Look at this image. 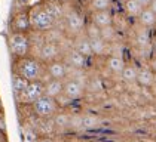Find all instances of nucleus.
Listing matches in <instances>:
<instances>
[{
    "mask_svg": "<svg viewBox=\"0 0 156 142\" xmlns=\"http://www.w3.org/2000/svg\"><path fill=\"white\" fill-rule=\"evenodd\" d=\"M28 19H30V27L37 31H48L55 24L54 16L49 13L45 5H36V6L30 8Z\"/></svg>",
    "mask_w": 156,
    "mask_h": 142,
    "instance_id": "nucleus-1",
    "label": "nucleus"
},
{
    "mask_svg": "<svg viewBox=\"0 0 156 142\" xmlns=\"http://www.w3.org/2000/svg\"><path fill=\"white\" fill-rule=\"evenodd\" d=\"M15 73L21 77H24L28 83L39 82L42 79L43 68L40 61L33 58H20L16 65H15Z\"/></svg>",
    "mask_w": 156,
    "mask_h": 142,
    "instance_id": "nucleus-2",
    "label": "nucleus"
},
{
    "mask_svg": "<svg viewBox=\"0 0 156 142\" xmlns=\"http://www.w3.org/2000/svg\"><path fill=\"white\" fill-rule=\"evenodd\" d=\"M9 49L16 58H27L30 52V39L27 33H15L9 36Z\"/></svg>",
    "mask_w": 156,
    "mask_h": 142,
    "instance_id": "nucleus-3",
    "label": "nucleus"
},
{
    "mask_svg": "<svg viewBox=\"0 0 156 142\" xmlns=\"http://www.w3.org/2000/svg\"><path fill=\"white\" fill-rule=\"evenodd\" d=\"M31 105H33V111H34V114H36L37 117L49 118L57 113V110H58V101L43 95L42 98H39L36 102L31 104Z\"/></svg>",
    "mask_w": 156,
    "mask_h": 142,
    "instance_id": "nucleus-4",
    "label": "nucleus"
},
{
    "mask_svg": "<svg viewBox=\"0 0 156 142\" xmlns=\"http://www.w3.org/2000/svg\"><path fill=\"white\" fill-rule=\"evenodd\" d=\"M43 95H45V84L39 80V82L28 83L27 89L23 92V95H21L18 99H21L25 104H34L37 99L42 98Z\"/></svg>",
    "mask_w": 156,
    "mask_h": 142,
    "instance_id": "nucleus-5",
    "label": "nucleus"
},
{
    "mask_svg": "<svg viewBox=\"0 0 156 142\" xmlns=\"http://www.w3.org/2000/svg\"><path fill=\"white\" fill-rule=\"evenodd\" d=\"M66 25H67V31H69V33H73V34L80 33L85 27H86L83 16L76 11H72L67 13V16H66Z\"/></svg>",
    "mask_w": 156,
    "mask_h": 142,
    "instance_id": "nucleus-6",
    "label": "nucleus"
},
{
    "mask_svg": "<svg viewBox=\"0 0 156 142\" xmlns=\"http://www.w3.org/2000/svg\"><path fill=\"white\" fill-rule=\"evenodd\" d=\"M64 98H67L69 101H76L80 99L83 96V87L82 84L76 80H69L64 83V90H62Z\"/></svg>",
    "mask_w": 156,
    "mask_h": 142,
    "instance_id": "nucleus-7",
    "label": "nucleus"
},
{
    "mask_svg": "<svg viewBox=\"0 0 156 142\" xmlns=\"http://www.w3.org/2000/svg\"><path fill=\"white\" fill-rule=\"evenodd\" d=\"M48 74L52 80H64L67 76V67L62 61H52L48 64Z\"/></svg>",
    "mask_w": 156,
    "mask_h": 142,
    "instance_id": "nucleus-8",
    "label": "nucleus"
},
{
    "mask_svg": "<svg viewBox=\"0 0 156 142\" xmlns=\"http://www.w3.org/2000/svg\"><path fill=\"white\" fill-rule=\"evenodd\" d=\"M113 13L112 11H100L92 13V24L97 25L100 30L101 28H107L113 25Z\"/></svg>",
    "mask_w": 156,
    "mask_h": 142,
    "instance_id": "nucleus-9",
    "label": "nucleus"
},
{
    "mask_svg": "<svg viewBox=\"0 0 156 142\" xmlns=\"http://www.w3.org/2000/svg\"><path fill=\"white\" fill-rule=\"evenodd\" d=\"M12 27L15 33H27L31 27H30V19H28V12H20L13 16Z\"/></svg>",
    "mask_w": 156,
    "mask_h": 142,
    "instance_id": "nucleus-10",
    "label": "nucleus"
},
{
    "mask_svg": "<svg viewBox=\"0 0 156 142\" xmlns=\"http://www.w3.org/2000/svg\"><path fill=\"white\" fill-rule=\"evenodd\" d=\"M58 53H60V47H58L57 43L48 42V43H45L43 46L40 47V59L42 61H46V62L57 61Z\"/></svg>",
    "mask_w": 156,
    "mask_h": 142,
    "instance_id": "nucleus-11",
    "label": "nucleus"
},
{
    "mask_svg": "<svg viewBox=\"0 0 156 142\" xmlns=\"http://www.w3.org/2000/svg\"><path fill=\"white\" fill-rule=\"evenodd\" d=\"M62 90H64V82L62 80H52L51 79L48 83H45V96L57 99L58 96L62 95Z\"/></svg>",
    "mask_w": 156,
    "mask_h": 142,
    "instance_id": "nucleus-12",
    "label": "nucleus"
},
{
    "mask_svg": "<svg viewBox=\"0 0 156 142\" xmlns=\"http://www.w3.org/2000/svg\"><path fill=\"white\" fill-rule=\"evenodd\" d=\"M73 49H74V50H77L80 55H83L85 58H88V56H92V55H94V53H92L91 43H89V39H88V37H80V39H77Z\"/></svg>",
    "mask_w": 156,
    "mask_h": 142,
    "instance_id": "nucleus-13",
    "label": "nucleus"
},
{
    "mask_svg": "<svg viewBox=\"0 0 156 142\" xmlns=\"http://www.w3.org/2000/svg\"><path fill=\"white\" fill-rule=\"evenodd\" d=\"M123 9H125V13L129 18H138L143 12V8L140 6V3L137 0H125Z\"/></svg>",
    "mask_w": 156,
    "mask_h": 142,
    "instance_id": "nucleus-14",
    "label": "nucleus"
},
{
    "mask_svg": "<svg viewBox=\"0 0 156 142\" xmlns=\"http://www.w3.org/2000/svg\"><path fill=\"white\" fill-rule=\"evenodd\" d=\"M125 61L122 56L119 55H112V56H108L107 58V67L108 70L112 71V73H116V74H120L123 68H125Z\"/></svg>",
    "mask_w": 156,
    "mask_h": 142,
    "instance_id": "nucleus-15",
    "label": "nucleus"
},
{
    "mask_svg": "<svg viewBox=\"0 0 156 142\" xmlns=\"http://www.w3.org/2000/svg\"><path fill=\"white\" fill-rule=\"evenodd\" d=\"M138 21L143 25V28H152L156 25V15L149 8H146V9H143L141 15L138 16Z\"/></svg>",
    "mask_w": 156,
    "mask_h": 142,
    "instance_id": "nucleus-16",
    "label": "nucleus"
},
{
    "mask_svg": "<svg viewBox=\"0 0 156 142\" xmlns=\"http://www.w3.org/2000/svg\"><path fill=\"white\" fill-rule=\"evenodd\" d=\"M67 62L72 67H74V68H83L85 65H86V58H85L83 55H80L77 50L72 49L69 52V55H67Z\"/></svg>",
    "mask_w": 156,
    "mask_h": 142,
    "instance_id": "nucleus-17",
    "label": "nucleus"
},
{
    "mask_svg": "<svg viewBox=\"0 0 156 142\" xmlns=\"http://www.w3.org/2000/svg\"><path fill=\"white\" fill-rule=\"evenodd\" d=\"M27 86H28V82L25 80L24 77L18 76L16 73L12 76V89H13V93L16 95V98H20L23 95V92L27 89Z\"/></svg>",
    "mask_w": 156,
    "mask_h": 142,
    "instance_id": "nucleus-18",
    "label": "nucleus"
},
{
    "mask_svg": "<svg viewBox=\"0 0 156 142\" xmlns=\"http://www.w3.org/2000/svg\"><path fill=\"white\" fill-rule=\"evenodd\" d=\"M137 82L141 86H152L155 82V76L150 70L141 68V70H138V74H137Z\"/></svg>",
    "mask_w": 156,
    "mask_h": 142,
    "instance_id": "nucleus-19",
    "label": "nucleus"
},
{
    "mask_svg": "<svg viewBox=\"0 0 156 142\" xmlns=\"http://www.w3.org/2000/svg\"><path fill=\"white\" fill-rule=\"evenodd\" d=\"M112 6V0H89V8L92 12L100 11H110Z\"/></svg>",
    "mask_w": 156,
    "mask_h": 142,
    "instance_id": "nucleus-20",
    "label": "nucleus"
},
{
    "mask_svg": "<svg viewBox=\"0 0 156 142\" xmlns=\"http://www.w3.org/2000/svg\"><path fill=\"white\" fill-rule=\"evenodd\" d=\"M137 74H138V70L134 67V65H125V68L123 71L120 73V76H122V79L125 80V82H137Z\"/></svg>",
    "mask_w": 156,
    "mask_h": 142,
    "instance_id": "nucleus-21",
    "label": "nucleus"
},
{
    "mask_svg": "<svg viewBox=\"0 0 156 142\" xmlns=\"http://www.w3.org/2000/svg\"><path fill=\"white\" fill-rule=\"evenodd\" d=\"M91 43V49L94 55H103L106 52V42L101 39H95V40H89Z\"/></svg>",
    "mask_w": 156,
    "mask_h": 142,
    "instance_id": "nucleus-22",
    "label": "nucleus"
},
{
    "mask_svg": "<svg viewBox=\"0 0 156 142\" xmlns=\"http://www.w3.org/2000/svg\"><path fill=\"white\" fill-rule=\"evenodd\" d=\"M85 30H86V37L89 39V40H95V39H101V30L94 25L92 22L86 24V27H85Z\"/></svg>",
    "mask_w": 156,
    "mask_h": 142,
    "instance_id": "nucleus-23",
    "label": "nucleus"
},
{
    "mask_svg": "<svg viewBox=\"0 0 156 142\" xmlns=\"http://www.w3.org/2000/svg\"><path fill=\"white\" fill-rule=\"evenodd\" d=\"M116 36V30H115V27L112 25V27H107V28H101V40H113V37Z\"/></svg>",
    "mask_w": 156,
    "mask_h": 142,
    "instance_id": "nucleus-24",
    "label": "nucleus"
},
{
    "mask_svg": "<svg viewBox=\"0 0 156 142\" xmlns=\"http://www.w3.org/2000/svg\"><path fill=\"white\" fill-rule=\"evenodd\" d=\"M37 133L33 129H27L23 133V142H37Z\"/></svg>",
    "mask_w": 156,
    "mask_h": 142,
    "instance_id": "nucleus-25",
    "label": "nucleus"
},
{
    "mask_svg": "<svg viewBox=\"0 0 156 142\" xmlns=\"http://www.w3.org/2000/svg\"><path fill=\"white\" fill-rule=\"evenodd\" d=\"M95 124H97V117H94V116H86L82 120V126L85 129H92V127H95Z\"/></svg>",
    "mask_w": 156,
    "mask_h": 142,
    "instance_id": "nucleus-26",
    "label": "nucleus"
},
{
    "mask_svg": "<svg viewBox=\"0 0 156 142\" xmlns=\"http://www.w3.org/2000/svg\"><path fill=\"white\" fill-rule=\"evenodd\" d=\"M137 40H138L141 45H147V43H149V33H147L146 30H144V31H138Z\"/></svg>",
    "mask_w": 156,
    "mask_h": 142,
    "instance_id": "nucleus-27",
    "label": "nucleus"
},
{
    "mask_svg": "<svg viewBox=\"0 0 156 142\" xmlns=\"http://www.w3.org/2000/svg\"><path fill=\"white\" fill-rule=\"evenodd\" d=\"M0 132L6 133V118H5V114L0 111Z\"/></svg>",
    "mask_w": 156,
    "mask_h": 142,
    "instance_id": "nucleus-28",
    "label": "nucleus"
},
{
    "mask_svg": "<svg viewBox=\"0 0 156 142\" xmlns=\"http://www.w3.org/2000/svg\"><path fill=\"white\" fill-rule=\"evenodd\" d=\"M137 2L140 3V6H141L143 9L149 8V6H150V3H152V0H137Z\"/></svg>",
    "mask_w": 156,
    "mask_h": 142,
    "instance_id": "nucleus-29",
    "label": "nucleus"
},
{
    "mask_svg": "<svg viewBox=\"0 0 156 142\" xmlns=\"http://www.w3.org/2000/svg\"><path fill=\"white\" fill-rule=\"evenodd\" d=\"M149 9L153 12L156 15V0H152V3H150V6H149Z\"/></svg>",
    "mask_w": 156,
    "mask_h": 142,
    "instance_id": "nucleus-30",
    "label": "nucleus"
},
{
    "mask_svg": "<svg viewBox=\"0 0 156 142\" xmlns=\"http://www.w3.org/2000/svg\"><path fill=\"white\" fill-rule=\"evenodd\" d=\"M0 142H6V133L0 132Z\"/></svg>",
    "mask_w": 156,
    "mask_h": 142,
    "instance_id": "nucleus-31",
    "label": "nucleus"
},
{
    "mask_svg": "<svg viewBox=\"0 0 156 142\" xmlns=\"http://www.w3.org/2000/svg\"><path fill=\"white\" fill-rule=\"evenodd\" d=\"M37 142H52V141H51L49 138H39V139H37Z\"/></svg>",
    "mask_w": 156,
    "mask_h": 142,
    "instance_id": "nucleus-32",
    "label": "nucleus"
},
{
    "mask_svg": "<svg viewBox=\"0 0 156 142\" xmlns=\"http://www.w3.org/2000/svg\"><path fill=\"white\" fill-rule=\"evenodd\" d=\"M16 2H18V3H20V5H24V6H27V5H28V2H30V0H16Z\"/></svg>",
    "mask_w": 156,
    "mask_h": 142,
    "instance_id": "nucleus-33",
    "label": "nucleus"
},
{
    "mask_svg": "<svg viewBox=\"0 0 156 142\" xmlns=\"http://www.w3.org/2000/svg\"><path fill=\"white\" fill-rule=\"evenodd\" d=\"M155 40H156V33H155Z\"/></svg>",
    "mask_w": 156,
    "mask_h": 142,
    "instance_id": "nucleus-34",
    "label": "nucleus"
},
{
    "mask_svg": "<svg viewBox=\"0 0 156 142\" xmlns=\"http://www.w3.org/2000/svg\"><path fill=\"white\" fill-rule=\"evenodd\" d=\"M86 2H89V0H86Z\"/></svg>",
    "mask_w": 156,
    "mask_h": 142,
    "instance_id": "nucleus-35",
    "label": "nucleus"
}]
</instances>
